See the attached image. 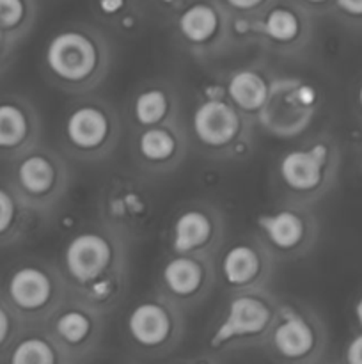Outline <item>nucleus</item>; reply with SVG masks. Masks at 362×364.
Segmentation results:
<instances>
[{
	"instance_id": "1",
	"label": "nucleus",
	"mask_w": 362,
	"mask_h": 364,
	"mask_svg": "<svg viewBox=\"0 0 362 364\" xmlns=\"http://www.w3.org/2000/svg\"><path fill=\"white\" fill-rule=\"evenodd\" d=\"M128 242L102 223L71 235L60 252V270L71 297L103 315L112 311L128 287Z\"/></svg>"
},
{
	"instance_id": "2",
	"label": "nucleus",
	"mask_w": 362,
	"mask_h": 364,
	"mask_svg": "<svg viewBox=\"0 0 362 364\" xmlns=\"http://www.w3.org/2000/svg\"><path fill=\"white\" fill-rule=\"evenodd\" d=\"M41 66L46 80L57 89L70 95H85L109 75L112 46L94 25H64L45 43Z\"/></svg>"
},
{
	"instance_id": "3",
	"label": "nucleus",
	"mask_w": 362,
	"mask_h": 364,
	"mask_svg": "<svg viewBox=\"0 0 362 364\" xmlns=\"http://www.w3.org/2000/svg\"><path fill=\"white\" fill-rule=\"evenodd\" d=\"M70 295L59 265L41 258H25L7 269L0 281V297L25 327L43 326Z\"/></svg>"
},
{
	"instance_id": "4",
	"label": "nucleus",
	"mask_w": 362,
	"mask_h": 364,
	"mask_svg": "<svg viewBox=\"0 0 362 364\" xmlns=\"http://www.w3.org/2000/svg\"><path fill=\"white\" fill-rule=\"evenodd\" d=\"M252 117L227 100L224 85H209L194 107L190 130L199 149L213 159L240 160L252 151Z\"/></svg>"
},
{
	"instance_id": "5",
	"label": "nucleus",
	"mask_w": 362,
	"mask_h": 364,
	"mask_svg": "<svg viewBox=\"0 0 362 364\" xmlns=\"http://www.w3.org/2000/svg\"><path fill=\"white\" fill-rule=\"evenodd\" d=\"M279 301L268 288L233 291L222 316L208 334V350L215 354L265 345Z\"/></svg>"
},
{
	"instance_id": "6",
	"label": "nucleus",
	"mask_w": 362,
	"mask_h": 364,
	"mask_svg": "<svg viewBox=\"0 0 362 364\" xmlns=\"http://www.w3.org/2000/svg\"><path fill=\"white\" fill-rule=\"evenodd\" d=\"M7 181L34 215H46L67 194L71 169L64 155L38 142L9 160Z\"/></svg>"
},
{
	"instance_id": "7",
	"label": "nucleus",
	"mask_w": 362,
	"mask_h": 364,
	"mask_svg": "<svg viewBox=\"0 0 362 364\" xmlns=\"http://www.w3.org/2000/svg\"><path fill=\"white\" fill-rule=\"evenodd\" d=\"M121 130V117L112 103L99 96H82L64 116L62 146L75 160L102 162L117 148Z\"/></svg>"
},
{
	"instance_id": "8",
	"label": "nucleus",
	"mask_w": 362,
	"mask_h": 364,
	"mask_svg": "<svg viewBox=\"0 0 362 364\" xmlns=\"http://www.w3.org/2000/svg\"><path fill=\"white\" fill-rule=\"evenodd\" d=\"M336 148L318 135L287 149L275 162V183L283 201L309 206L322 198L334 181Z\"/></svg>"
},
{
	"instance_id": "9",
	"label": "nucleus",
	"mask_w": 362,
	"mask_h": 364,
	"mask_svg": "<svg viewBox=\"0 0 362 364\" xmlns=\"http://www.w3.org/2000/svg\"><path fill=\"white\" fill-rule=\"evenodd\" d=\"M185 311L160 291L135 302L124 318V336L138 354L162 358L181 343Z\"/></svg>"
},
{
	"instance_id": "10",
	"label": "nucleus",
	"mask_w": 362,
	"mask_h": 364,
	"mask_svg": "<svg viewBox=\"0 0 362 364\" xmlns=\"http://www.w3.org/2000/svg\"><path fill=\"white\" fill-rule=\"evenodd\" d=\"M98 215L103 226L130 244L151 228L155 196L137 174H112L99 191Z\"/></svg>"
},
{
	"instance_id": "11",
	"label": "nucleus",
	"mask_w": 362,
	"mask_h": 364,
	"mask_svg": "<svg viewBox=\"0 0 362 364\" xmlns=\"http://www.w3.org/2000/svg\"><path fill=\"white\" fill-rule=\"evenodd\" d=\"M319 107V92L300 77H273L268 100L256 124L275 139L300 137L311 127Z\"/></svg>"
},
{
	"instance_id": "12",
	"label": "nucleus",
	"mask_w": 362,
	"mask_h": 364,
	"mask_svg": "<svg viewBox=\"0 0 362 364\" xmlns=\"http://www.w3.org/2000/svg\"><path fill=\"white\" fill-rule=\"evenodd\" d=\"M265 345L279 361L314 363L325 348V333L311 308L297 302H279L275 322Z\"/></svg>"
},
{
	"instance_id": "13",
	"label": "nucleus",
	"mask_w": 362,
	"mask_h": 364,
	"mask_svg": "<svg viewBox=\"0 0 362 364\" xmlns=\"http://www.w3.org/2000/svg\"><path fill=\"white\" fill-rule=\"evenodd\" d=\"M256 235L275 259H297L314 245L318 223L305 205L283 201L256 217Z\"/></svg>"
},
{
	"instance_id": "14",
	"label": "nucleus",
	"mask_w": 362,
	"mask_h": 364,
	"mask_svg": "<svg viewBox=\"0 0 362 364\" xmlns=\"http://www.w3.org/2000/svg\"><path fill=\"white\" fill-rule=\"evenodd\" d=\"M43 326L57 341L67 363H78L85 361L99 348L105 315L80 299L67 295Z\"/></svg>"
},
{
	"instance_id": "15",
	"label": "nucleus",
	"mask_w": 362,
	"mask_h": 364,
	"mask_svg": "<svg viewBox=\"0 0 362 364\" xmlns=\"http://www.w3.org/2000/svg\"><path fill=\"white\" fill-rule=\"evenodd\" d=\"M226 235V217L208 201L183 205L170 220L167 245L172 255L215 256Z\"/></svg>"
},
{
	"instance_id": "16",
	"label": "nucleus",
	"mask_w": 362,
	"mask_h": 364,
	"mask_svg": "<svg viewBox=\"0 0 362 364\" xmlns=\"http://www.w3.org/2000/svg\"><path fill=\"white\" fill-rule=\"evenodd\" d=\"M216 281L215 256L172 255L162 263L158 291L183 311L201 306Z\"/></svg>"
},
{
	"instance_id": "17",
	"label": "nucleus",
	"mask_w": 362,
	"mask_h": 364,
	"mask_svg": "<svg viewBox=\"0 0 362 364\" xmlns=\"http://www.w3.org/2000/svg\"><path fill=\"white\" fill-rule=\"evenodd\" d=\"M188 151V132L180 119L148 128H135L131 159L144 174H169L183 164Z\"/></svg>"
},
{
	"instance_id": "18",
	"label": "nucleus",
	"mask_w": 362,
	"mask_h": 364,
	"mask_svg": "<svg viewBox=\"0 0 362 364\" xmlns=\"http://www.w3.org/2000/svg\"><path fill=\"white\" fill-rule=\"evenodd\" d=\"M273 263L275 258L272 252L254 233L224 249L216 265V276L231 294L265 288L273 274Z\"/></svg>"
},
{
	"instance_id": "19",
	"label": "nucleus",
	"mask_w": 362,
	"mask_h": 364,
	"mask_svg": "<svg viewBox=\"0 0 362 364\" xmlns=\"http://www.w3.org/2000/svg\"><path fill=\"white\" fill-rule=\"evenodd\" d=\"M176 38L197 55H208L229 43V14L213 0H190L174 16Z\"/></svg>"
},
{
	"instance_id": "20",
	"label": "nucleus",
	"mask_w": 362,
	"mask_h": 364,
	"mask_svg": "<svg viewBox=\"0 0 362 364\" xmlns=\"http://www.w3.org/2000/svg\"><path fill=\"white\" fill-rule=\"evenodd\" d=\"M311 39V23L297 4L272 2L256 14V41L277 53H297Z\"/></svg>"
},
{
	"instance_id": "21",
	"label": "nucleus",
	"mask_w": 362,
	"mask_h": 364,
	"mask_svg": "<svg viewBox=\"0 0 362 364\" xmlns=\"http://www.w3.org/2000/svg\"><path fill=\"white\" fill-rule=\"evenodd\" d=\"M41 142V117L27 96H0V160L16 159Z\"/></svg>"
},
{
	"instance_id": "22",
	"label": "nucleus",
	"mask_w": 362,
	"mask_h": 364,
	"mask_svg": "<svg viewBox=\"0 0 362 364\" xmlns=\"http://www.w3.org/2000/svg\"><path fill=\"white\" fill-rule=\"evenodd\" d=\"M180 95L169 80H149L137 89L130 103L135 128L156 127L180 119Z\"/></svg>"
},
{
	"instance_id": "23",
	"label": "nucleus",
	"mask_w": 362,
	"mask_h": 364,
	"mask_svg": "<svg viewBox=\"0 0 362 364\" xmlns=\"http://www.w3.org/2000/svg\"><path fill=\"white\" fill-rule=\"evenodd\" d=\"M273 77L258 66H243L234 70L224 82L227 100L245 116L256 119L268 100Z\"/></svg>"
},
{
	"instance_id": "24",
	"label": "nucleus",
	"mask_w": 362,
	"mask_h": 364,
	"mask_svg": "<svg viewBox=\"0 0 362 364\" xmlns=\"http://www.w3.org/2000/svg\"><path fill=\"white\" fill-rule=\"evenodd\" d=\"M2 361L11 364H64L67 359L45 326H28L20 331Z\"/></svg>"
},
{
	"instance_id": "25",
	"label": "nucleus",
	"mask_w": 362,
	"mask_h": 364,
	"mask_svg": "<svg viewBox=\"0 0 362 364\" xmlns=\"http://www.w3.org/2000/svg\"><path fill=\"white\" fill-rule=\"evenodd\" d=\"M34 213L27 208L9 181H0V247L23 240Z\"/></svg>"
},
{
	"instance_id": "26",
	"label": "nucleus",
	"mask_w": 362,
	"mask_h": 364,
	"mask_svg": "<svg viewBox=\"0 0 362 364\" xmlns=\"http://www.w3.org/2000/svg\"><path fill=\"white\" fill-rule=\"evenodd\" d=\"M35 14L34 0H0V31L18 46L34 27Z\"/></svg>"
},
{
	"instance_id": "27",
	"label": "nucleus",
	"mask_w": 362,
	"mask_h": 364,
	"mask_svg": "<svg viewBox=\"0 0 362 364\" xmlns=\"http://www.w3.org/2000/svg\"><path fill=\"white\" fill-rule=\"evenodd\" d=\"M92 11L99 21L119 34H133L142 21V14L133 0H94Z\"/></svg>"
},
{
	"instance_id": "28",
	"label": "nucleus",
	"mask_w": 362,
	"mask_h": 364,
	"mask_svg": "<svg viewBox=\"0 0 362 364\" xmlns=\"http://www.w3.org/2000/svg\"><path fill=\"white\" fill-rule=\"evenodd\" d=\"M23 323L18 318L16 313L7 306V302L0 297V361L6 355L7 348L11 347L20 331L23 329Z\"/></svg>"
},
{
	"instance_id": "29",
	"label": "nucleus",
	"mask_w": 362,
	"mask_h": 364,
	"mask_svg": "<svg viewBox=\"0 0 362 364\" xmlns=\"http://www.w3.org/2000/svg\"><path fill=\"white\" fill-rule=\"evenodd\" d=\"M222 2L231 13L259 14L272 4V0H222Z\"/></svg>"
},
{
	"instance_id": "30",
	"label": "nucleus",
	"mask_w": 362,
	"mask_h": 364,
	"mask_svg": "<svg viewBox=\"0 0 362 364\" xmlns=\"http://www.w3.org/2000/svg\"><path fill=\"white\" fill-rule=\"evenodd\" d=\"M151 6H155V9L158 13H162L163 16L174 18L185 6H187L190 0H149Z\"/></svg>"
},
{
	"instance_id": "31",
	"label": "nucleus",
	"mask_w": 362,
	"mask_h": 364,
	"mask_svg": "<svg viewBox=\"0 0 362 364\" xmlns=\"http://www.w3.org/2000/svg\"><path fill=\"white\" fill-rule=\"evenodd\" d=\"M344 361L350 364H362V333L351 338L344 348Z\"/></svg>"
},
{
	"instance_id": "32",
	"label": "nucleus",
	"mask_w": 362,
	"mask_h": 364,
	"mask_svg": "<svg viewBox=\"0 0 362 364\" xmlns=\"http://www.w3.org/2000/svg\"><path fill=\"white\" fill-rule=\"evenodd\" d=\"M339 13L350 18H362V0H334Z\"/></svg>"
},
{
	"instance_id": "33",
	"label": "nucleus",
	"mask_w": 362,
	"mask_h": 364,
	"mask_svg": "<svg viewBox=\"0 0 362 364\" xmlns=\"http://www.w3.org/2000/svg\"><path fill=\"white\" fill-rule=\"evenodd\" d=\"M16 50V46L7 39V36L0 31V68L7 70L11 59H13V53Z\"/></svg>"
},
{
	"instance_id": "34",
	"label": "nucleus",
	"mask_w": 362,
	"mask_h": 364,
	"mask_svg": "<svg viewBox=\"0 0 362 364\" xmlns=\"http://www.w3.org/2000/svg\"><path fill=\"white\" fill-rule=\"evenodd\" d=\"M353 315H355V320H357L358 327H361V329H362V295H361V299H358V301H357V304H355Z\"/></svg>"
},
{
	"instance_id": "35",
	"label": "nucleus",
	"mask_w": 362,
	"mask_h": 364,
	"mask_svg": "<svg viewBox=\"0 0 362 364\" xmlns=\"http://www.w3.org/2000/svg\"><path fill=\"white\" fill-rule=\"evenodd\" d=\"M304 4H307V6L311 7H319V6H325V4L329 2H334V0H302Z\"/></svg>"
},
{
	"instance_id": "36",
	"label": "nucleus",
	"mask_w": 362,
	"mask_h": 364,
	"mask_svg": "<svg viewBox=\"0 0 362 364\" xmlns=\"http://www.w3.org/2000/svg\"><path fill=\"white\" fill-rule=\"evenodd\" d=\"M357 105H358V109L362 110V82L357 89Z\"/></svg>"
},
{
	"instance_id": "37",
	"label": "nucleus",
	"mask_w": 362,
	"mask_h": 364,
	"mask_svg": "<svg viewBox=\"0 0 362 364\" xmlns=\"http://www.w3.org/2000/svg\"><path fill=\"white\" fill-rule=\"evenodd\" d=\"M4 71H6V70H4V68H0V75H2V73H4Z\"/></svg>"
},
{
	"instance_id": "38",
	"label": "nucleus",
	"mask_w": 362,
	"mask_h": 364,
	"mask_svg": "<svg viewBox=\"0 0 362 364\" xmlns=\"http://www.w3.org/2000/svg\"><path fill=\"white\" fill-rule=\"evenodd\" d=\"M361 156H362V142H361Z\"/></svg>"
}]
</instances>
